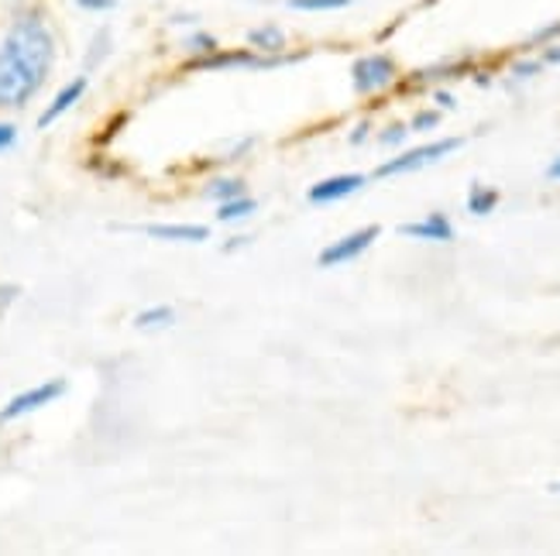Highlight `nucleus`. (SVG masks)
<instances>
[{"mask_svg":"<svg viewBox=\"0 0 560 556\" xmlns=\"http://www.w3.org/2000/svg\"><path fill=\"white\" fill-rule=\"evenodd\" d=\"M499 206V192L495 189H485V186H471V197H468V210L475 216H485Z\"/></svg>","mask_w":560,"mask_h":556,"instance_id":"nucleus-14","label":"nucleus"},{"mask_svg":"<svg viewBox=\"0 0 560 556\" xmlns=\"http://www.w3.org/2000/svg\"><path fill=\"white\" fill-rule=\"evenodd\" d=\"M18 296V288H0V312H4V306Z\"/></svg>","mask_w":560,"mask_h":556,"instance_id":"nucleus-24","label":"nucleus"},{"mask_svg":"<svg viewBox=\"0 0 560 556\" xmlns=\"http://www.w3.org/2000/svg\"><path fill=\"white\" fill-rule=\"evenodd\" d=\"M42 83L45 80H38L28 66L0 45V107H24L38 93Z\"/></svg>","mask_w":560,"mask_h":556,"instance_id":"nucleus-2","label":"nucleus"},{"mask_svg":"<svg viewBox=\"0 0 560 556\" xmlns=\"http://www.w3.org/2000/svg\"><path fill=\"white\" fill-rule=\"evenodd\" d=\"M348 4L351 0H289V8H296V11H337Z\"/></svg>","mask_w":560,"mask_h":556,"instance_id":"nucleus-17","label":"nucleus"},{"mask_svg":"<svg viewBox=\"0 0 560 556\" xmlns=\"http://www.w3.org/2000/svg\"><path fill=\"white\" fill-rule=\"evenodd\" d=\"M107 56H110V32H107V28H101V32L93 35L90 48H86V72L101 66Z\"/></svg>","mask_w":560,"mask_h":556,"instance_id":"nucleus-15","label":"nucleus"},{"mask_svg":"<svg viewBox=\"0 0 560 556\" xmlns=\"http://www.w3.org/2000/svg\"><path fill=\"white\" fill-rule=\"evenodd\" d=\"M547 62H560V48H550V52H547Z\"/></svg>","mask_w":560,"mask_h":556,"instance_id":"nucleus-28","label":"nucleus"},{"mask_svg":"<svg viewBox=\"0 0 560 556\" xmlns=\"http://www.w3.org/2000/svg\"><path fill=\"white\" fill-rule=\"evenodd\" d=\"M135 230L159 237V240H186V245H203L210 237V227H203V224H144Z\"/></svg>","mask_w":560,"mask_h":556,"instance_id":"nucleus-9","label":"nucleus"},{"mask_svg":"<svg viewBox=\"0 0 560 556\" xmlns=\"http://www.w3.org/2000/svg\"><path fill=\"white\" fill-rule=\"evenodd\" d=\"M364 138H369V125H358V131L351 134V141H354V144H361Z\"/></svg>","mask_w":560,"mask_h":556,"instance_id":"nucleus-26","label":"nucleus"},{"mask_svg":"<svg viewBox=\"0 0 560 556\" xmlns=\"http://www.w3.org/2000/svg\"><path fill=\"white\" fill-rule=\"evenodd\" d=\"M4 48L11 56H18L28 66L38 80L48 76V69L56 62V38L48 32V24L38 14H24L11 24V32L4 38Z\"/></svg>","mask_w":560,"mask_h":556,"instance_id":"nucleus-1","label":"nucleus"},{"mask_svg":"<svg viewBox=\"0 0 560 556\" xmlns=\"http://www.w3.org/2000/svg\"><path fill=\"white\" fill-rule=\"evenodd\" d=\"M550 492H553V495H560V481H553V485H550Z\"/></svg>","mask_w":560,"mask_h":556,"instance_id":"nucleus-29","label":"nucleus"},{"mask_svg":"<svg viewBox=\"0 0 560 556\" xmlns=\"http://www.w3.org/2000/svg\"><path fill=\"white\" fill-rule=\"evenodd\" d=\"M406 134H409V128H402V125H393L388 131H382V144H399V141H406Z\"/></svg>","mask_w":560,"mask_h":556,"instance_id":"nucleus-20","label":"nucleus"},{"mask_svg":"<svg viewBox=\"0 0 560 556\" xmlns=\"http://www.w3.org/2000/svg\"><path fill=\"white\" fill-rule=\"evenodd\" d=\"M248 42L255 48H261V52H282L285 48V35H282V28H276V24H269V28H255L248 35Z\"/></svg>","mask_w":560,"mask_h":556,"instance_id":"nucleus-13","label":"nucleus"},{"mask_svg":"<svg viewBox=\"0 0 560 556\" xmlns=\"http://www.w3.org/2000/svg\"><path fill=\"white\" fill-rule=\"evenodd\" d=\"M14 141H18V128L14 125H0V152H8Z\"/></svg>","mask_w":560,"mask_h":556,"instance_id":"nucleus-21","label":"nucleus"},{"mask_svg":"<svg viewBox=\"0 0 560 556\" xmlns=\"http://www.w3.org/2000/svg\"><path fill=\"white\" fill-rule=\"evenodd\" d=\"M258 210V203L252 197H234V200H224L221 210H217V221L224 224H234V221H248V216Z\"/></svg>","mask_w":560,"mask_h":556,"instance_id":"nucleus-11","label":"nucleus"},{"mask_svg":"<svg viewBox=\"0 0 560 556\" xmlns=\"http://www.w3.org/2000/svg\"><path fill=\"white\" fill-rule=\"evenodd\" d=\"M176 323V309L173 306H155V309H144L135 317L138 330H155V327H173Z\"/></svg>","mask_w":560,"mask_h":556,"instance_id":"nucleus-12","label":"nucleus"},{"mask_svg":"<svg viewBox=\"0 0 560 556\" xmlns=\"http://www.w3.org/2000/svg\"><path fill=\"white\" fill-rule=\"evenodd\" d=\"M399 234L406 237H420V240H454V227L444 213H430L427 221H417V224H402Z\"/></svg>","mask_w":560,"mask_h":556,"instance_id":"nucleus-10","label":"nucleus"},{"mask_svg":"<svg viewBox=\"0 0 560 556\" xmlns=\"http://www.w3.org/2000/svg\"><path fill=\"white\" fill-rule=\"evenodd\" d=\"M382 230L372 224V227H361V230H354V234H348V237H340V240H334L330 248H324L320 251V258H316V264L320 269H337V264H348V261H354L358 255H364L372 245H375V237H378Z\"/></svg>","mask_w":560,"mask_h":556,"instance_id":"nucleus-4","label":"nucleus"},{"mask_svg":"<svg viewBox=\"0 0 560 556\" xmlns=\"http://www.w3.org/2000/svg\"><path fill=\"white\" fill-rule=\"evenodd\" d=\"M83 93H86V76H77L72 83H66V86L56 93V100L48 104V107H45V114L38 117V128H52L66 110H72V107L80 104V96H83Z\"/></svg>","mask_w":560,"mask_h":556,"instance_id":"nucleus-8","label":"nucleus"},{"mask_svg":"<svg viewBox=\"0 0 560 556\" xmlns=\"http://www.w3.org/2000/svg\"><path fill=\"white\" fill-rule=\"evenodd\" d=\"M513 72H516L520 80H529V76H537V72H540V62H520Z\"/></svg>","mask_w":560,"mask_h":556,"instance_id":"nucleus-22","label":"nucleus"},{"mask_svg":"<svg viewBox=\"0 0 560 556\" xmlns=\"http://www.w3.org/2000/svg\"><path fill=\"white\" fill-rule=\"evenodd\" d=\"M80 8H86V11H110L114 8V0H77Z\"/></svg>","mask_w":560,"mask_h":556,"instance_id":"nucleus-23","label":"nucleus"},{"mask_svg":"<svg viewBox=\"0 0 560 556\" xmlns=\"http://www.w3.org/2000/svg\"><path fill=\"white\" fill-rule=\"evenodd\" d=\"M361 186H364V176H334V179L316 182L306 197H310V203L324 206V203H337V200L351 197V192H358Z\"/></svg>","mask_w":560,"mask_h":556,"instance_id":"nucleus-7","label":"nucleus"},{"mask_svg":"<svg viewBox=\"0 0 560 556\" xmlns=\"http://www.w3.org/2000/svg\"><path fill=\"white\" fill-rule=\"evenodd\" d=\"M351 80L358 93H378L396 80V62L388 56H364L354 62Z\"/></svg>","mask_w":560,"mask_h":556,"instance_id":"nucleus-5","label":"nucleus"},{"mask_svg":"<svg viewBox=\"0 0 560 556\" xmlns=\"http://www.w3.org/2000/svg\"><path fill=\"white\" fill-rule=\"evenodd\" d=\"M186 45L192 48V52H213V48H217V38L197 32V35H189V38H186Z\"/></svg>","mask_w":560,"mask_h":556,"instance_id":"nucleus-18","label":"nucleus"},{"mask_svg":"<svg viewBox=\"0 0 560 556\" xmlns=\"http://www.w3.org/2000/svg\"><path fill=\"white\" fill-rule=\"evenodd\" d=\"M62 392H66V381H59V378H56V381H45V385H35V389L14 395L4 409H0V423L18 419V416H28V413H35V409H42V405H48V402H56Z\"/></svg>","mask_w":560,"mask_h":556,"instance_id":"nucleus-6","label":"nucleus"},{"mask_svg":"<svg viewBox=\"0 0 560 556\" xmlns=\"http://www.w3.org/2000/svg\"><path fill=\"white\" fill-rule=\"evenodd\" d=\"M436 104H441V107H454V96L451 93H436Z\"/></svg>","mask_w":560,"mask_h":556,"instance_id":"nucleus-27","label":"nucleus"},{"mask_svg":"<svg viewBox=\"0 0 560 556\" xmlns=\"http://www.w3.org/2000/svg\"><path fill=\"white\" fill-rule=\"evenodd\" d=\"M207 197L210 200H234V197H245V182L241 179H213L210 186H207Z\"/></svg>","mask_w":560,"mask_h":556,"instance_id":"nucleus-16","label":"nucleus"},{"mask_svg":"<svg viewBox=\"0 0 560 556\" xmlns=\"http://www.w3.org/2000/svg\"><path fill=\"white\" fill-rule=\"evenodd\" d=\"M460 149V138H444V141H433V144H423V149H412L406 155H396V158H388L385 165L375 168V176L378 179H393V176H406V173H420V168L433 165V162H441L444 155L457 152Z\"/></svg>","mask_w":560,"mask_h":556,"instance_id":"nucleus-3","label":"nucleus"},{"mask_svg":"<svg viewBox=\"0 0 560 556\" xmlns=\"http://www.w3.org/2000/svg\"><path fill=\"white\" fill-rule=\"evenodd\" d=\"M547 176H550L553 182H560V155H557V158L550 162V168H547Z\"/></svg>","mask_w":560,"mask_h":556,"instance_id":"nucleus-25","label":"nucleus"},{"mask_svg":"<svg viewBox=\"0 0 560 556\" xmlns=\"http://www.w3.org/2000/svg\"><path fill=\"white\" fill-rule=\"evenodd\" d=\"M436 120H441V114L423 110V114L412 117V131H430V128H436Z\"/></svg>","mask_w":560,"mask_h":556,"instance_id":"nucleus-19","label":"nucleus"}]
</instances>
